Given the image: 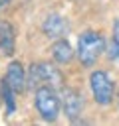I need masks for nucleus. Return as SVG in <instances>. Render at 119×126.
<instances>
[{"mask_svg":"<svg viewBox=\"0 0 119 126\" xmlns=\"http://www.w3.org/2000/svg\"><path fill=\"white\" fill-rule=\"evenodd\" d=\"M42 30H44V33H46L48 37H60V35L67 33L69 24H67V20H65L63 16L52 14V16H48V18H46V22H44Z\"/></svg>","mask_w":119,"mask_h":126,"instance_id":"obj_6","label":"nucleus"},{"mask_svg":"<svg viewBox=\"0 0 119 126\" xmlns=\"http://www.w3.org/2000/svg\"><path fill=\"white\" fill-rule=\"evenodd\" d=\"M109 57L111 59H119V39H113V43L109 45Z\"/></svg>","mask_w":119,"mask_h":126,"instance_id":"obj_11","label":"nucleus"},{"mask_svg":"<svg viewBox=\"0 0 119 126\" xmlns=\"http://www.w3.org/2000/svg\"><path fill=\"white\" fill-rule=\"evenodd\" d=\"M4 81L10 85V89H12L14 93H22V91H24L26 77H24V69H22V65H20L18 61H14V63H10V65H8Z\"/></svg>","mask_w":119,"mask_h":126,"instance_id":"obj_7","label":"nucleus"},{"mask_svg":"<svg viewBox=\"0 0 119 126\" xmlns=\"http://www.w3.org/2000/svg\"><path fill=\"white\" fill-rule=\"evenodd\" d=\"M61 104H63V112H65L71 120H75V118L79 116L81 108H83L81 94H79L77 91H73V89H63V91H61Z\"/></svg>","mask_w":119,"mask_h":126,"instance_id":"obj_5","label":"nucleus"},{"mask_svg":"<svg viewBox=\"0 0 119 126\" xmlns=\"http://www.w3.org/2000/svg\"><path fill=\"white\" fill-rule=\"evenodd\" d=\"M36 108L42 114V118L48 120V122H54L58 118V114H60V98H58L54 87L44 85V87L36 89Z\"/></svg>","mask_w":119,"mask_h":126,"instance_id":"obj_3","label":"nucleus"},{"mask_svg":"<svg viewBox=\"0 0 119 126\" xmlns=\"http://www.w3.org/2000/svg\"><path fill=\"white\" fill-rule=\"evenodd\" d=\"M0 93H2L4 100H6V114H12L14 108H16V104H14V91L10 89V85H8L6 81H2V85H0Z\"/></svg>","mask_w":119,"mask_h":126,"instance_id":"obj_10","label":"nucleus"},{"mask_svg":"<svg viewBox=\"0 0 119 126\" xmlns=\"http://www.w3.org/2000/svg\"><path fill=\"white\" fill-rule=\"evenodd\" d=\"M52 55L58 63H69L71 57H73V51H71V47L65 39H60L52 45Z\"/></svg>","mask_w":119,"mask_h":126,"instance_id":"obj_9","label":"nucleus"},{"mask_svg":"<svg viewBox=\"0 0 119 126\" xmlns=\"http://www.w3.org/2000/svg\"><path fill=\"white\" fill-rule=\"evenodd\" d=\"M113 32H115V39H119V20L115 22V28H113Z\"/></svg>","mask_w":119,"mask_h":126,"instance_id":"obj_12","label":"nucleus"},{"mask_svg":"<svg viewBox=\"0 0 119 126\" xmlns=\"http://www.w3.org/2000/svg\"><path fill=\"white\" fill-rule=\"evenodd\" d=\"M103 37L97 33V32H83L77 39V55H79V61L85 65V67H91L99 53L103 51Z\"/></svg>","mask_w":119,"mask_h":126,"instance_id":"obj_2","label":"nucleus"},{"mask_svg":"<svg viewBox=\"0 0 119 126\" xmlns=\"http://www.w3.org/2000/svg\"><path fill=\"white\" fill-rule=\"evenodd\" d=\"M63 83V77L60 73L58 67H54L52 63H34L30 65V71H28V85L32 89H38V87H44V85H50V87H61Z\"/></svg>","mask_w":119,"mask_h":126,"instance_id":"obj_1","label":"nucleus"},{"mask_svg":"<svg viewBox=\"0 0 119 126\" xmlns=\"http://www.w3.org/2000/svg\"><path fill=\"white\" fill-rule=\"evenodd\" d=\"M89 83H91V93H93L95 100L99 104H109L113 98V83L109 81V77L103 71H95V73H91Z\"/></svg>","mask_w":119,"mask_h":126,"instance_id":"obj_4","label":"nucleus"},{"mask_svg":"<svg viewBox=\"0 0 119 126\" xmlns=\"http://www.w3.org/2000/svg\"><path fill=\"white\" fill-rule=\"evenodd\" d=\"M6 4H8V0H0V10H2V8L6 6Z\"/></svg>","mask_w":119,"mask_h":126,"instance_id":"obj_13","label":"nucleus"},{"mask_svg":"<svg viewBox=\"0 0 119 126\" xmlns=\"http://www.w3.org/2000/svg\"><path fill=\"white\" fill-rule=\"evenodd\" d=\"M0 49L6 55L14 53V28L8 22H0Z\"/></svg>","mask_w":119,"mask_h":126,"instance_id":"obj_8","label":"nucleus"}]
</instances>
